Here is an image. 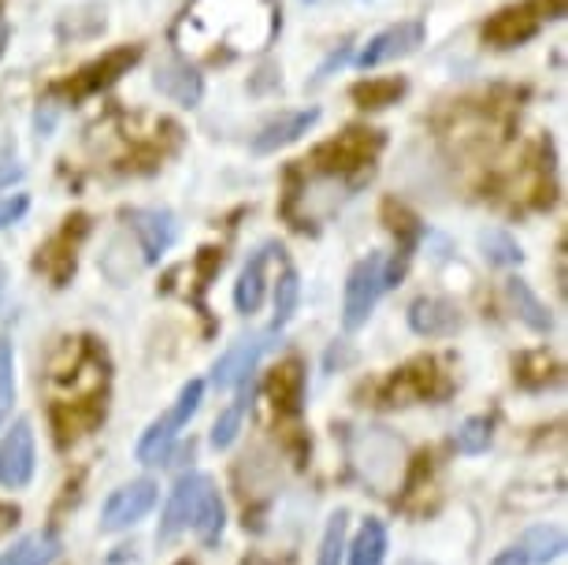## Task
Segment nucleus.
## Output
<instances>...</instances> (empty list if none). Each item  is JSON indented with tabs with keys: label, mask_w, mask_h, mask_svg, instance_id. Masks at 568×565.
<instances>
[{
	"label": "nucleus",
	"mask_w": 568,
	"mask_h": 565,
	"mask_svg": "<svg viewBox=\"0 0 568 565\" xmlns=\"http://www.w3.org/2000/svg\"><path fill=\"white\" fill-rule=\"evenodd\" d=\"M0 294H4V269H0Z\"/></svg>",
	"instance_id": "obj_36"
},
{
	"label": "nucleus",
	"mask_w": 568,
	"mask_h": 565,
	"mask_svg": "<svg viewBox=\"0 0 568 565\" xmlns=\"http://www.w3.org/2000/svg\"><path fill=\"white\" fill-rule=\"evenodd\" d=\"M145 264L149 261H145V253H142V246H138L134 234H115V239L109 242V250L101 253V269L115 286H126L138 272L145 269Z\"/></svg>",
	"instance_id": "obj_15"
},
{
	"label": "nucleus",
	"mask_w": 568,
	"mask_h": 565,
	"mask_svg": "<svg viewBox=\"0 0 568 565\" xmlns=\"http://www.w3.org/2000/svg\"><path fill=\"white\" fill-rule=\"evenodd\" d=\"M383 558H387V528L383 521L368 517L349 547V565H383Z\"/></svg>",
	"instance_id": "obj_22"
},
{
	"label": "nucleus",
	"mask_w": 568,
	"mask_h": 565,
	"mask_svg": "<svg viewBox=\"0 0 568 565\" xmlns=\"http://www.w3.org/2000/svg\"><path fill=\"white\" fill-rule=\"evenodd\" d=\"M506 294H509L513 309H517L520 320L531 327V332H550V327H554L550 309H546L539 297H535V291H531L528 283H524V280H509L506 283Z\"/></svg>",
	"instance_id": "obj_21"
},
{
	"label": "nucleus",
	"mask_w": 568,
	"mask_h": 565,
	"mask_svg": "<svg viewBox=\"0 0 568 565\" xmlns=\"http://www.w3.org/2000/svg\"><path fill=\"white\" fill-rule=\"evenodd\" d=\"M23 175V168L16 164V160H0V186L4 183H12V179Z\"/></svg>",
	"instance_id": "obj_34"
},
{
	"label": "nucleus",
	"mask_w": 568,
	"mask_h": 565,
	"mask_svg": "<svg viewBox=\"0 0 568 565\" xmlns=\"http://www.w3.org/2000/svg\"><path fill=\"white\" fill-rule=\"evenodd\" d=\"M264 350H267V335L239 339V343H234L227 354L216 361V369H212V383H216L220 391L239 387V383H245L253 376V369H256V361H261Z\"/></svg>",
	"instance_id": "obj_11"
},
{
	"label": "nucleus",
	"mask_w": 568,
	"mask_h": 565,
	"mask_svg": "<svg viewBox=\"0 0 568 565\" xmlns=\"http://www.w3.org/2000/svg\"><path fill=\"white\" fill-rule=\"evenodd\" d=\"M275 253V246H264L256 250L250 264L242 269L239 283H234V305H239V313L253 316L256 309L264 305V286H267V258Z\"/></svg>",
	"instance_id": "obj_18"
},
{
	"label": "nucleus",
	"mask_w": 568,
	"mask_h": 565,
	"mask_svg": "<svg viewBox=\"0 0 568 565\" xmlns=\"http://www.w3.org/2000/svg\"><path fill=\"white\" fill-rule=\"evenodd\" d=\"M60 554V539L52 532H30L19 543H12V551L0 554V565H49Z\"/></svg>",
	"instance_id": "obj_20"
},
{
	"label": "nucleus",
	"mask_w": 568,
	"mask_h": 565,
	"mask_svg": "<svg viewBox=\"0 0 568 565\" xmlns=\"http://www.w3.org/2000/svg\"><path fill=\"white\" fill-rule=\"evenodd\" d=\"M302 387H305L302 361H286V365H278L272 372V383H267V391H272L275 406H286V410H294L297 402H302Z\"/></svg>",
	"instance_id": "obj_24"
},
{
	"label": "nucleus",
	"mask_w": 568,
	"mask_h": 565,
	"mask_svg": "<svg viewBox=\"0 0 568 565\" xmlns=\"http://www.w3.org/2000/svg\"><path fill=\"white\" fill-rule=\"evenodd\" d=\"M487 446H490V421L487 417H471L460 424V432H457L460 454H484Z\"/></svg>",
	"instance_id": "obj_29"
},
{
	"label": "nucleus",
	"mask_w": 568,
	"mask_h": 565,
	"mask_svg": "<svg viewBox=\"0 0 568 565\" xmlns=\"http://www.w3.org/2000/svg\"><path fill=\"white\" fill-rule=\"evenodd\" d=\"M424 41V27L416 23V19H409V23H398L390 30H383V34H375L368 46H364V52L357 57V63L364 71L368 68H379V63H390L398 57H409V52Z\"/></svg>",
	"instance_id": "obj_10"
},
{
	"label": "nucleus",
	"mask_w": 568,
	"mask_h": 565,
	"mask_svg": "<svg viewBox=\"0 0 568 565\" xmlns=\"http://www.w3.org/2000/svg\"><path fill=\"white\" fill-rule=\"evenodd\" d=\"M156 90L171 98L175 104H186V109H194L201 101V93H205V82H201V74L190 68V63H160L156 74H153Z\"/></svg>",
	"instance_id": "obj_16"
},
{
	"label": "nucleus",
	"mask_w": 568,
	"mask_h": 565,
	"mask_svg": "<svg viewBox=\"0 0 568 565\" xmlns=\"http://www.w3.org/2000/svg\"><path fill=\"white\" fill-rule=\"evenodd\" d=\"M12 402H16V354L12 343L0 339V428H4L8 413H12Z\"/></svg>",
	"instance_id": "obj_28"
},
{
	"label": "nucleus",
	"mask_w": 568,
	"mask_h": 565,
	"mask_svg": "<svg viewBox=\"0 0 568 565\" xmlns=\"http://www.w3.org/2000/svg\"><path fill=\"white\" fill-rule=\"evenodd\" d=\"M561 12H565V0H524V4L501 8L498 16H490L484 27V38L495 49L524 46V41H531L539 34V27L546 19H557Z\"/></svg>",
	"instance_id": "obj_4"
},
{
	"label": "nucleus",
	"mask_w": 568,
	"mask_h": 565,
	"mask_svg": "<svg viewBox=\"0 0 568 565\" xmlns=\"http://www.w3.org/2000/svg\"><path fill=\"white\" fill-rule=\"evenodd\" d=\"M320 120V109H305V112H291L283 120L267 123L261 134L253 138V153H275V149L297 142L302 134L313 131V123Z\"/></svg>",
	"instance_id": "obj_19"
},
{
	"label": "nucleus",
	"mask_w": 568,
	"mask_h": 565,
	"mask_svg": "<svg viewBox=\"0 0 568 565\" xmlns=\"http://www.w3.org/2000/svg\"><path fill=\"white\" fill-rule=\"evenodd\" d=\"M245 402V398H242ZM242 402H234V406L227 413H220V421L212 424V446L216 451H227V446L239 440V432H242V417H245V406Z\"/></svg>",
	"instance_id": "obj_30"
},
{
	"label": "nucleus",
	"mask_w": 568,
	"mask_h": 565,
	"mask_svg": "<svg viewBox=\"0 0 568 565\" xmlns=\"http://www.w3.org/2000/svg\"><path fill=\"white\" fill-rule=\"evenodd\" d=\"M409 327L416 335L443 339V335H454L460 327V313H457V305L443 302V297H420V302H413L409 309Z\"/></svg>",
	"instance_id": "obj_14"
},
{
	"label": "nucleus",
	"mask_w": 568,
	"mask_h": 565,
	"mask_svg": "<svg viewBox=\"0 0 568 565\" xmlns=\"http://www.w3.org/2000/svg\"><path fill=\"white\" fill-rule=\"evenodd\" d=\"M30 476H34V428L27 417H19L0 440V487L19 492L30 484Z\"/></svg>",
	"instance_id": "obj_8"
},
{
	"label": "nucleus",
	"mask_w": 568,
	"mask_h": 565,
	"mask_svg": "<svg viewBox=\"0 0 568 565\" xmlns=\"http://www.w3.org/2000/svg\"><path fill=\"white\" fill-rule=\"evenodd\" d=\"M201 394H205V383H201V380H190L186 387L179 391L175 406H171L160 421L149 424L145 435L138 440V462H145V465L168 462V454H171V446H175L179 432L186 428L190 417H194L197 406H201Z\"/></svg>",
	"instance_id": "obj_3"
},
{
	"label": "nucleus",
	"mask_w": 568,
	"mask_h": 565,
	"mask_svg": "<svg viewBox=\"0 0 568 565\" xmlns=\"http://www.w3.org/2000/svg\"><path fill=\"white\" fill-rule=\"evenodd\" d=\"M27 209H30L27 194H0V228H12L16 220H23Z\"/></svg>",
	"instance_id": "obj_32"
},
{
	"label": "nucleus",
	"mask_w": 568,
	"mask_h": 565,
	"mask_svg": "<svg viewBox=\"0 0 568 565\" xmlns=\"http://www.w3.org/2000/svg\"><path fill=\"white\" fill-rule=\"evenodd\" d=\"M278 34L275 0H190L175 23V41L186 60L231 63L256 57Z\"/></svg>",
	"instance_id": "obj_1"
},
{
	"label": "nucleus",
	"mask_w": 568,
	"mask_h": 565,
	"mask_svg": "<svg viewBox=\"0 0 568 565\" xmlns=\"http://www.w3.org/2000/svg\"><path fill=\"white\" fill-rule=\"evenodd\" d=\"M383 269H387L383 253H368L364 261L353 264V272L346 280V302H342V324H346V332H357L364 320L372 316L379 294L387 291V286H383Z\"/></svg>",
	"instance_id": "obj_5"
},
{
	"label": "nucleus",
	"mask_w": 568,
	"mask_h": 565,
	"mask_svg": "<svg viewBox=\"0 0 568 565\" xmlns=\"http://www.w3.org/2000/svg\"><path fill=\"white\" fill-rule=\"evenodd\" d=\"M520 551H524V558H528V565H531V562H535V565H546V562L561 558V551H565V532H561V528H554V525L531 528L528 536H524Z\"/></svg>",
	"instance_id": "obj_23"
},
{
	"label": "nucleus",
	"mask_w": 568,
	"mask_h": 565,
	"mask_svg": "<svg viewBox=\"0 0 568 565\" xmlns=\"http://www.w3.org/2000/svg\"><path fill=\"white\" fill-rule=\"evenodd\" d=\"M405 93V82L402 79H368V82H357L353 87V101L361 109H387Z\"/></svg>",
	"instance_id": "obj_25"
},
{
	"label": "nucleus",
	"mask_w": 568,
	"mask_h": 565,
	"mask_svg": "<svg viewBox=\"0 0 568 565\" xmlns=\"http://www.w3.org/2000/svg\"><path fill=\"white\" fill-rule=\"evenodd\" d=\"M4 46H8V23L0 19V52H4Z\"/></svg>",
	"instance_id": "obj_35"
},
{
	"label": "nucleus",
	"mask_w": 568,
	"mask_h": 565,
	"mask_svg": "<svg viewBox=\"0 0 568 565\" xmlns=\"http://www.w3.org/2000/svg\"><path fill=\"white\" fill-rule=\"evenodd\" d=\"M156 498H160V492H156L153 480H131V484H123L120 492L109 495V503L101 509V528L123 532V528L138 525V521L156 506Z\"/></svg>",
	"instance_id": "obj_9"
},
{
	"label": "nucleus",
	"mask_w": 568,
	"mask_h": 565,
	"mask_svg": "<svg viewBox=\"0 0 568 565\" xmlns=\"http://www.w3.org/2000/svg\"><path fill=\"white\" fill-rule=\"evenodd\" d=\"M479 242H484L487 258L495 264H520V258H524L520 246L509 239L506 231H484V239H479Z\"/></svg>",
	"instance_id": "obj_31"
},
{
	"label": "nucleus",
	"mask_w": 568,
	"mask_h": 565,
	"mask_svg": "<svg viewBox=\"0 0 568 565\" xmlns=\"http://www.w3.org/2000/svg\"><path fill=\"white\" fill-rule=\"evenodd\" d=\"M490 565H528V558H524V551H520V547H513V551H501Z\"/></svg>",
	"instance_id": "obj_33"
},
{
	"label": "nucleus",
	"mask_w": 568,
	"mask_h": 565,
	"mask_svg": "<svg viewBox=\"0 0 568 565\" xmlns=\"http://www.w3.org/2000/svg\"><path fill=\"white\" fill-rule=\"evenodd\" d=\"M349 465L361 484H368L375 495H394L405 480L409 451L390 428L368 424V428L349 432Z\"/></svg>",
	"instance_id": "obj_2"
},
{
	"label": "nucleus",
	"mask_w": 568,
	"mask_h": 565,
	"mask_svg": "<svg viewBox=\"0 0 568 565\" xmlns=\"http://www.w3.org/2000/svg\"><path fill=\"white\" fill-rule=\"evenodd\" d=\"M297 297H302V283H297V272L294 269H283V272H278V283H275V327H283L286 320L294 316Z\"/></svg>",
	"instance_id": "obj_26"
},
{
	"label": "nucleus",
	"mask_w": 568,
	"mask_h": 565,
	"mask_svg": "<svg viewBox=\"0 0 568 565\" xmlns=\"http://www.w3.org/2000/svg\"><path fill=\"white\" fill-rule=\"evenodd\" d=\"M342 554H346V509L331 514L324 543H320V562L316 565H342Z\"/></svg>",
	"instance_id": "obj_27"
},
{
	"label": "nucleus",
	"mask_w": 568,
	"mask_h": 565,
	"mask_svg": "<svg viewBox=\"0 0 568 565\" xmlns=\"http://www.w3.org/2000/svg\"><path fill=\"white\" fill-rule=\"evenodd\" d=\"M131 234L138 239V246H142L145 261H156L175 242V216L160 209H138L131 212Z\"/></svg>",
	"instance_id": "obj_13"
},
{
	"label": "nucleus",
	"mask_w": 568,
	"mask_h": 565,
	"mask_svg": "<svg viewBox=\"0 0 568 565\" xmlns=\"http://www.w3.org/2000/svg\"><path fill=\"white\" fill-rule=\"evenodd\" d=\"M142 57V49L138 46H123V49H112L104 52L101 60L85 63L71 74L68 82H57V93H68V98H90V93H101L104 87H112L120 74H126Z\"/></svg>",
	"instance_id": "obj_7"
},
{
	"label": "nucleus",
	"mask_w": 568,
	"mask_h": 565,
	"mask_svg": "<svg viewBox=\"0 0 568 565\" xmlns=\"http://www.w3.org/2000/svg\"><path fill=\"white\" fill-rule=\"evenodd\" d=\"M201 480H205V473H186V476L175 480V492H171V498H168L164 521H160V532H156L164 543H171L179 532L190 528V521H194V506H197V492H201Z\"/></svg>",
	"instance_id": "obj_12"
},
{
	"label": "nucleus",
	"mask_w": 568,
	"mask_h": 565,
	"mask_svg": "<svg viewBox=\"0 0 568 565\" xmlns=\"http://www.w3.org/2000/svg\"><path fill=\"white\" fill-rule=\"evenodd\" d=\"M190 528L197 532V539L205 543V547L220 543L223 528H227V506H223L216 484H212L209 476L201 480V492H197V506H194V521H190Z\"/></svg>",
	"instance_id": "obj_17"
},
{
	"label": "nucleus",
	"mask_w": 568,
	"mask_h": 565,
	"mask_svg": "<svg viewBox=\"0 0 568 565\" xmlns=\"http://www.w3.org/2000/svg\"><path fill=\"white\" fill-rule=\"evenodd\" d=\"M379 149H383L379 134H375V131H357V127H353V131L338 134L335 142L320 145L316 157H313V164L324 175H346V172H353V168H368Z\"/></svg>",
	"instance_id": "obj_6"
}]
</instances>
